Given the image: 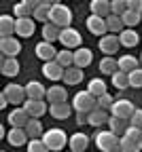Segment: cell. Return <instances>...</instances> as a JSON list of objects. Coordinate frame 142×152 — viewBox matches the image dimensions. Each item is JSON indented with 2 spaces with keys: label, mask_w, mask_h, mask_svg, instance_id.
Masks as SVG:
<instances>
[{
  "label": "cell",
  "mask_w": 142,
  "mask_h": 152,
  "mask_svg": "<svg viewBox=\"0 0 142 152\" xmlns=\"http://www.w3.org/2000/svg\"><path fill=\"white\" fill-rule=\"evenodd\" d=\"M49 21L57 23L59 28H68L72 23V11L66 7V4H53L51 7V15H49Z\"/></svg>",
  "instance_id": "obj_3"
},
{
  "label": "cell",
  "mask_w": 142,
  "mask_h": 152,
  "mask_svg": "<svg viewBox=\"0 0 142 152\" xmlns=\"http://www.w3.org/2000/svg\"><path fill=\"white\" fill-rule=\"evenodd\" d=\"M7 97H9V102L13 104V106H19V104H24L26 99H28V93H26V87H21V85H17V83H9L7 87H4V91H2Z\"/></svg>",
  "instance_id": "obj_6"
},
{
  "label": "cell",
  "mask_w": 142,
  "mask_h": 152,
  "mask_svg": "<svg viewBox=\"0 0 142 152\" xmlns=\"http://www.w3.org/2000/svg\"><path fill=\"white\" fill-rule=\"evenodd\" d=\"M24 108L28 110V114H30V116H34V118H40L45 112H49V106H47L43 99H32V97L26 99V106H24Z\"/></svg>",
  "instance_id": "obj_17"
},
{
  "label": "cell",
  "mask_w": 142,
  "mask_h": 152,
  "mask_svg": "<svg viewBox=\"0 0 142 152\" xmlns=\"http://www.w3.org/2000/svg\"><path fill=\"white\" fill-rule=\"evenodd\" d=\"M134 104L129 99H115V104L110 106V114H115V116H121V118H127L134 114Z\"/></svg>",
  "instance_id": "obj_13"
},
{
  "label": "cell",
  "mask_w": 142,
  "mask_h": 152,
  "mask_svg": "<svg viewBox=\"0 0 142 152\" xmlns=\"http://www.w3.org/2000/svg\"><path fill=\"white\" fill-rule=\"evenodd\" d=\"M43 140H45V144H47V148L49 150H53V152H59L66 144H68V135L64 133V129H49V131H45L43 133Z\"/></svg>",
  "instance_id": "obj_2"
},
{
  "label": "cell",
  "mask_w": 142,
  "mask_h": 152,
  "mask_svg": "<svg viewBox=\"0 0 142 152\" xmlns=\"http://www.w3.org/2000/svg\"><path fill=\"white\" fill-rule=\"evenodd\" d=\"M26 148H28L30 152H45V150H49L47 144H45V140H40V137H32Z\"/></svg>",
  "instance_id": "obj_40"
},
{
  "label": "cell",
  "mask_w": 142,
  "mask_h": 152,
  "mask_svg": "<svg viewBox=\"0 0 142 152\" xmlns=\"http://www.w3.org/2000/svg\"><path fill=\"white\" fill-rule=\"evenodd\" d=\"M0 51L2 55H11V57H17L21 53V42L13 36H2L0 38Z\"/></svg>",
  "instance_id": "obj_14"
},
{
  "label": "cell",
  "mask_w": 142,
  "mask_h": 152,
  "mask_svg": "<svg viewBox=\"0 0 142 152\" xmlns=\"http://www.w3.org/2000/svg\"><path fill=\"white\" fill-rule=\"evenodd\" d=\"M21 2H24V4H28L30 9H36L40 2H43V0H21Z\"/></svg>",
  "instance_id": "obj_48"
},
{
  "label": "cell",
  "mask_w": 142,
  "mask_h": 152,
  "mask_svg": "<svg viewBox=\"0 0 142 152\" xmlns=\"http://www.w3.org/2000/svg\"><path fill=\"white\" fill-rule=\"evenodd\" d=\"M59 42L66 49H78L81 42H83V36L78 34V30L68 26V28H62V32H59Z\"/></svg>",
  "instance_id": "obj_5"
},
{
  "label": "cell",
  "mask_w": 142,
  "mask_h": 152,
  "mask_svg": "<svg viewBox=\"0 0 142 152\" xmlns=\"http://www.w3.org/2000/svg\"><path fill=\"white\" fill-rule=\"evenodd\" d=\"M127 11V0H110V13L123 15Z\"/></svg>",
  "instance_id": "obj_43"
},
{
  "label": "cell",
  "mask_w": 142,
  "mask_h": 152,
  "mask_svg": "<svg viewBox=\"0 0 142 152\" xmlns=\"http://www.w3.org/2000/svg\"><path fill=\"white\" fill-rule=\"evenodd\" d=\"M119 40H121V47H136L140 42V36L134 28H125L123 32H119Z\"/></svg>",
  "instance_id": "obj_21"
},
{
  "label": "cell",
  "mask_w": 142,
  "mask_h": 152,
  "mask_svg": "<svg viewBox=\"0 0 142 152\" xmlns=\"http://www.w3.org/2000/svg\"><path fill=\"white\" fill-rule=\"evenodd\" d=\"M7 142H9L13 148H21V146H28V142H30V135H28L26 127H13V129L9 131V135H7Z\"/></svg>",
  "instance_id": "obj_8"
},
{
  "label": "cell",
  "mask_w": 142,
  "mask_h": 152,
  "mask_svg": "<svg viewBox=\"0 0 142 152\" xmlns=\"http://www.w3.org/2000/svg\"><path fill=\"white\" fill-rule=\"evenodd\" d=\"M121 47V40H119V34H104L100 36V51H102L104 55H115Z\"/></svg>",
  "instance_id": "obj_7"
},
{
  "label": "cell",
  "mask_w": 142,
  "mask_h": 152,
  "mask_svg": "<svg viewBox=\"0 0 142 152\" xmlns=\"http://www.w3.org/2000/svg\"><path fill=\"white\" fill-rule=\"evenodd\" d=\"M127 9L142 13V0H127Z\"/></svg>",
  "instance_id": "obj_46"
},
{
  "label": "cell",
  "mask_w": 142,
  "mask_h": 152,
  "mask_svg": "<svg viewBox=\"0 0 142 152\" xmlns=\"http://www.w3.org/2000/svg\"><path fill=\"white\" fill-rule=\"evenodd\" d=\"M34 51H36V57H38V59H43V61H51V59L57 57V51H55L53 42H49V40H45V42L40 40Z\"/></svg>",
  "instance_id": "obj_16"
},
{
  "label": "cell",
  "mask_w": 142,
  "mask_h": 152,
  "mask_svg": "<svg viewBox=\"0 0 142 152\" xmlns=\"http://www.w3.org/2000/svg\"><path fill=\"white\" fill-rule=\"evenodd\" d=\"M87 91H89L93 97L98 99L102 93H106V83H104L102 78H91V80H89V85H87Z\"/></svg>",
  "instance_id": "obj_34"
},
{
  "label": "cell",
  "mask_w": 142,
  "mask_h": 152,
  "mask_svg": "<svg viewBox=\"0 0 142 152\" xmlns=\"http://www.w3.org/2000/svg\"><path fill=\"white\" fill-rule=\"evenodd\" d=\"M9 104H11V102H9V97H7V95H4V93H0V108H2V110H4V108H7Z\"/></svg>",
  "instance_id": "obj_49"
},
{
  "label": "cell",
  "mask_w": 142,
  "mask_h": 152,
  "mask_svg": "<svg viewBox=\"0 0 142 152\" xmlns=\"http://www.w3.org/2000/svg\"><path fill=\"white\" fill-rule=\"evenodd\" d=\"M112 104H115V99H112L110 93H102V95L98 97V106H102V108H106V110H110Z\"/></svg>",
  "instance_id": "obj_44"
},
{
  "label": "cell",
  "mask_w": 142,
  "mask_h": 152,
  "mask_svg": "<svg viewBox=\"0 0 142 152\" xmlns=\"http://www.w3.org/2000/svg\"><path fill=\"white\" fill-rule=\"evenodd\" d=\"M76 123L78 125H87V112H76Z\"/></svg>",
  "instance_id": "obj_47"
},
{
  "label": "cell",
  "mask_w": 142,
  "mask_h": 152,
  "mask_svg": "<svg viewBox=\"0 0 142 152\" xmlns=\"http://www.w3.org/2000/svg\"><path fill=\"white\" fill-rule=\"evenodd\" d=\"M129 125H134V127H138V129H142V110H134V114L129 116Z\"/></svg>",
  "instance_id": "obj_45"
},
{
  "label": "cell",
  "mask_w": 142,
  "mask_h": 152,
  "mask_svg": "<svg viewBox=\"0 0 142 152\" xmlns=\"http://www.w3.org/2000/svg\"><path fill=\"white\" fill-rule=\"evenodd\" d=\"M129 87H134V89L142 87V68H136L129 72Z\"/></svg>",
  "instance_id": "obj_42"
},
{
  "label": "cell",
  "mask_w": 142,
  "mask_h": 152,
  "mask_svg": "<svg viewBox=\"0 0 142 152\" xmlns=\"http://www.w3.org/2000/svg\"><path fill=\"white\" fill-rule=\"evenodd\" d=\"M95 104H98V99L93 97L89 91H78V93L74 95V99H72L74 112H89V110H93Z\"/></svg>",
  "instance_id": "obj_4"
},
{
  "label": "cell",
  "mask_w": 142,
  "mask_h": 152,
  "mask_svg": "<svg viewBox=\"0 0 142 152\" xmlns=\"http://www.w3.org/2000/svg\"><path fill=\"white\" fill-rule=\"evenodd\" d=\"M138 68V59L134 55H123V57H119V70H123V72H132Z\"/></svg>",
  "instance_id": "obj_38"
},
{
  "label": "cell",
  "mask_w": 142,
  "mask_h": 152,
  "mask_svg": "<svg viewBox=\"0 0 142 152\" xmlns=\"http://www.w3.org/2000/svg\"><path fill=\"white\" fill-rule=\"evenodd\" d=\"M91 61H93V53H91L89 49L78 47V49L74 51V66H78V68H87Z\"/></svg>",
  "instance_id": "obj_23"
},
{
  "label": "cell",
  "mask_w": 142,
  "mask_h": 152,
  "mask_svg": "<svg viewBox=\"0 0 142 152\" xmlns=\"http://www.w3.org/2000/svg\"><path fill=\"white\" fill-rule=\"evenodd\" d=\"M51 7L53 4H49V2H45V0H43V2H40L36 9H34V19H36V21H49V15H51Z\"/></svg>",
  "instance_id": "obj_32"
},
{
  "label": "cell",
  "mask_w": 142,
  "mask_h": 152,
  "mask_svg": "<svg viewBox=\"0 0 142 152\" xmlns=\"http://www.w3.org/2000/svg\"><path fill=\"white\" fill-rule=\"evenodd\" d=\"M55 59L59 61V64H62L64 68H70V66H74V51L72 49H62V51H59L57 53V57H55Z\"/></svg>",
  "instance_id": "obj_37"
},
{
  "label": "cell",
  "mask_w": 142,
  "mask_h": 152,
  "mask_svg": "<svg viewBox=\"0 0 142 152\" xmlns=\"http://www.w3.org/2000/svg\"><path fill=\"white\" fill-rule=\"evenodd\" d=\"M64 72H66V68L59 64L57 59H51V61H45V64H43V76H47L49 80L64 78Z\"/></svg>",
  "instance_id": "obj_10"
},
{
  "label": "cell",
  "mask_w": 142,
  "mask_h": 152,
  "mask_svg": "<svg viewBox=\"0 0 142 152\" xmlns=\"http://www.w3.org/2000/svg\"><path fill=\"white\" fill-rule=\"evenodd\" d=\"M26 131H28L30 140L32 137H40V135H43V123H40L38 118H34V116H30V121L26 125Z\"/></svg>",
  "instance_id": "obj_36"
},
{
  "label": "cell",
  "mask_w": 142,
  "mask_h": 152,
  "mask_svg": "<svg viewBox=\"0 0 142 152\" xmlns=\"http://www.w3.org/2000/svg\"><path fill=\"white\" fill-rule=\"evenodd\" d=\"M68 146H70L72 152H83L89 146V135H85V133H74V135L68 137Z\"/></svg>",
  "instance_id": "obj_20"
},
{
  "label": "cell",
  "mask_w": 142,
  "mask_h": 152,
  "mask_svg": "<svg viewBox=\"0 0 142 152\" xmlns=\"http://www.w3.org/2000/svg\"><path fill=\"white\" fill-rule=\"evenodd\" d=\"M13 13H15V17H30V15H34V9H30L28 4H24L21 0L13 7Z\"/></svg>",
  "instance_id": "obj_41"
},
{
  "label": "cell",
  "mask_w": 142,
  "mask_h": 152,
  "mask_svg": "<svg viewBox=\"0 0 142 152\" xmlns=\"http://www.w3.org/2000/svg\"><path fill=\"white\" fill-rule=\"evenodd\" d=\"M110 80H112V87H115V89H127V87H129V74L123 72V70H117V72L110 76Z\"/></svg>",
  "instance_id": "obj_31"
},
{
  "label": "cell",
  "mask_w": 142,
  "mask_h": 152,
  "mask_svg": "<svg viewBox=\"0 0 142 152\" xmlns=\"http://www.w3.org/2000/svg\"><path fill=\"white\" fill-rule=\"evenodd\" d=\"M47 99L49 104H55V102H66L68 99V93L64 87H59V85H53L51 89H47Z\"/></svg>",
  "instance_id": "obj_27"
},
{
  "label": "cell",
  "mask_w": 142,
  "mask_h": 152,
  "mask_svg": "<svg viewBox=\"0 0 142 152\" xmlns=\"http://www.w3.org/2000/svg\"><path fill=\"white\" fill-rule=\"evenodd\" d=\"M0 72H2V76L13 78V76L19 74V61L15 57H11V55H4V59L0 61Z\"/></svg>",
  "instance_id": "obj_19"
},
{
  "label": "cell",
  "mask_w": 142,
  "mask_h": 152,
  "mask_svg": "<svg viewBox=\"0 0 142 152\" xmlns=\"http://www.w3.org/2000/svg\"><path fill=\"white\" fill-rule=\"evenodd\" d=\"M36 30V23H34V19L30 17H17V21H15V34L19 38H30Z\"/></svg>",
  "instance_id": "obj_12"
},
{
  "label": "cell",
  "mask_w": 142,
  "mask_h": 152,
  "mask_svg": "<svg viewBox=\"0 0 142 152\" xmlns=\"http://www.w3.org/2000/svg\"><path fill=\"white\" fill-rule=\"evenodd\" d=\"M89 9H91L93 15L108 17V15H110V0H91V2H89Z\"/></svg>",
  "instance_id": "obj_26"
},
{
  "label": "cell",
  "mask_w": 142,
  "mask_h": 152,
  "mask_svg": "<svg viewBox=\"0 0 142 152\" xmlns=\"http://www.w3.org/2000/svg\"><path fill=\"white\" fill-rule=\"evenodd\" d=\"M138 146H140V150H142V135H140V142H138Z\"/></svg>",
  "instance_id": "obj_51"
},
{
  "label": "cell",
  "mask_w": 142,
  "mask_h": 152,
  "mask_svg": "<svg viewBox=\"0 0 142 152\" xmlns=\"http://www.w3.org/2000/svg\"><path fill=\"white\" fill-rule=\"evenodd\" d=\"M26 93H28V97H32V99L47 97V89L43 87V83H38V80H30L26 85Z\"/></svg>",
  "instance_id": "obj_24"
},
{
  "label": "cell",
  "mask_w": 142,
  "mask_h": 152,
  "mask_svg": "<svg viewBox=\"0 0 142 152\" xmlns=\"http://www.w3.org/2000/svg\"><path fill=\"white\" fill-rule=\"evenodd\" d=\"M106 28H108V32H112V34L123 32V30H125V26H123V19H121V15L110 13V15L106 17Z\"/></svg>",
  "instance_id": "obj_30"
},
{
  "label": "cell",
  "mask_w": 142,
  "mask_h": 152,
  "mask_svg": "<svg viewBox=\"0 0 142 152\" xmlns=\"http://www.w3.org/2000/svg\"><path fill=\"white\" fill-rule=\"evenodd\" d=\"M30 121V114L26 108H15L9 112V125L11 127H26Z\"/></svg>",
  "instance_id": "obj_18"
},
{
  "label": "cell",
  "mask_w": 142,
  "mask_h": 152,
  "mask_svg": "<svg viewBox=\"0 0 142 152\" xmlns=\"http://www.w3.org/2000/svg\"><path fill=\"white\" fill-rule=\"evenodd\" d=\"M117 70H119V59H112V55H106L104 59L100 61V72L106 74V76H112Z\"/></svg>",
  "instance_id": "obj_29"
},
{
  "label": "cell",
  "mask_w": 142,
  "mask_h": 152,
  "mask_svg": "<svg viewBox=\"0 0 142 152\" xmlns=\"http://www.w3.org/2000/svg\"><path fill=\"white\" fill-rule=\"evenodd\" d=\"M108 123V112H106V108H102V106H93V110H89L87 112V125H91V127H102V125H106Z\"/></svg>",
  "instance_id": "obj_11"
},
{
  "label": "cell",
  "mask_w": 142,
  "mask_h": 152,
  "mask_svg": "<svg viewBox=\"0 0 142 152\" xmlns=\"http://www.w3.org/2000/svg\"><path fill=\"white\" fill-rule=\"evenodd\" d=\"M59 32H62V28H59L57 23H53V21H45L43 23V38L45 40H49V42L59 40Z\"/></svg>",
  "instance_id": "obj_25"
},
{
  "label": "cell",
  "mask_w": 142,
  "mask_h": 152,
  "mask_svg": "<svg viewBox=\"0 0 142 152\" xmlns=\"http://www.w3.org/2000/svg\"><path fill=\"white\" fill-rule=\"evenodd\" d=\"M140 135H142V129H138V127L129 125L121 137H123V140H127V142H132V144H138V142H140Z\"/></svg>",
  "instance_id": "obj_39"
},
{
  "label": "cell",
  "mask_w": 142,
  "mask_h": 152,
  "mask_svg": "<svg viewBox=\"0 0 142 152\" xmlns=\"http://www.w3.org/2000/svg\"><path fill=\"white\" fill-rule=\"evenodd\" d=\"M72 104H68V102H55V104H51L49 106V114L53 118H57V121H66L70 114H72Z\"/></svg>",
  "instance_id": "obj_15"
},
{
  "label": "cell",
  "mask_w": 142,
  "mask_h": 152,
  "mask_svg": "<svg viewBox=\"0 0 142 152\" xmlns=\"http://www.w3.org/2000/svg\"><path fill=\"white\" fill-rule=\"evenodd\" d=\"M106 125L110 127V131L117 133V135H123L125 129H127V118H121V116H115V114H110Z\"/></svg>",
  "instance_id": "obj_28"
},
{
  "label": "cell",
  "mask_w": 142,
  "mask_h": 152,
  "mask_svg": "<svg viewBox=\"0 0 142 152\" xmlns=\"http://www.w3.org/2000/svg\"><path fill=\"white\" fill-rule=\"evenodd\" d=\"M45 2H49V4H59L62 0H45Z\"/></svg>",
  "instance_id": "obj_50"
},
{
  "label": "cell",
  "mask_w": 142,
  "mask_h": 152,
  "mask_svg": "<svg viewBox=\"0 0 142 152\" xmlns=\"http://www.w3.org/2000/svg\"><path fill=\"white\" fill-rule=\"evenodd\" d=\"M121 19H123V26H125V28H134V26H138V23H140V19H142V13L127 9L123 15H121Z\"/></svg>",
  "instance_id": "obj_35"
},
{
  "label": "cell",
  "mask_w": 142,
  "mask_h": 152,
  "mask_svg": "<svg viewBox=\"0 0 142 152\" xmlns=\"http://www.w3.org/2000/svg\"><path fill=\"white\" fill-rule=\"evenodd\" d=\"M83 68H78V66H70V68H66V72H64V83L66 85H78V83H83Z\"/></svg>",
  "instance_id": "obj_22"
},
{
  "label": "cell",
  "mask_w": 142,
  "mask_h": 152,
  "mask_svg": "<svg viewBox=\"0 0 142 152\" xmlns=\"http://www.w3.org/2000/svg\"><path fill=\"white\" fill-rule=\"evenodd\" d=\"M85 26H87V30H89L93 36H104V34L108 32V28H106V17H100V15H93V13L87 17Z\"/></svg>",
  "instance_id": "obj_9"
},
{
  "label": "cell",
  "mask_w": 142,
  "mask_h": 152,
  "mask_svg": "<svg viewBox=\"0 0 142 152\" xmlns=\"http://www.w3.org/2000/svg\"><path fill=\"white\" fill-rule=\"evenodd\" d=\"M93 142L102 152H115V150H119L121 135H117V133L110 131V129H100V131H95Z\"/></svg>",
  "instance_id": "obj_1"
},
{
  "label": "cell",
  "mask_w": 142,
  "mask_h": 152,
  "mask_svg": "<svg viewBox=\"0 0 142 152\" xmlns=\"http://www.w3.org/2000/svg\"><path fill=\"white\" fill-rule=\"evenodd\" d=\"M15 21H17V19H13L11 15H2V17H0V34H2V36H13Z\"/></svg>",
  "instance_id": "obj_33"
}]
</instances>
